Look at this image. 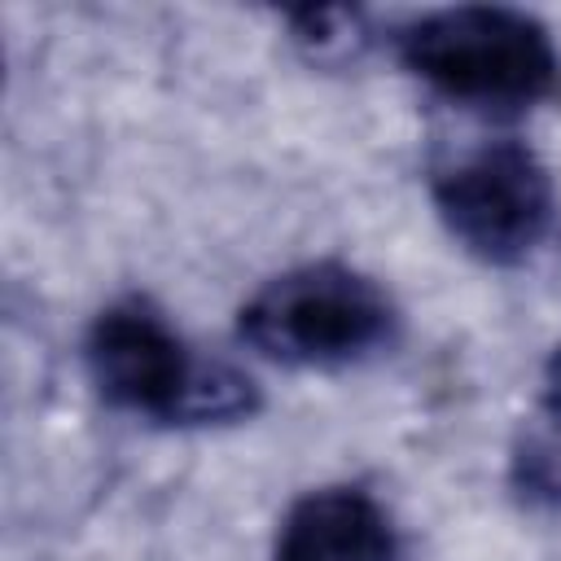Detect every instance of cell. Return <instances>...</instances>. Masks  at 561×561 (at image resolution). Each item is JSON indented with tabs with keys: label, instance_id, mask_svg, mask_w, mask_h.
I'll return each mask as SVG.
<instances>
[{
	"label": "cell",
	"instance_id": "4",
	"mask_svg": "<svg viewBox=\"0 0 561 561\" xmlns=\"http://www.w3.org/2000/svg\"><path fill=\"white\" fill-rule=\"evenodd\" d=\"M430 197L447 232L482 263H522L552 228L557 188L539 153L517 136H495L438 162Z\"/></svg>",
	"mask_w": 561,
	"mask_h": 561
},
{
	"label": "cell",
	"instance_id": "5",
	"mask_svg": "<svg viewBox=\"0 0 561 561\" xmlns=\"http://www.w3.org/2000/svg\"><path fill=\"white\" fill-rule=\"evenodd\" d=\"M272 561H403V548L373 491L320 486L289 504Z\"/></svg>",
	"mask_w": 561,
	"mask_h": 561
},
{
	"label": "cell",
	"instance_id": "6",
	"mask_svg": "<svg viewBox=\"0 0 561 561\" xmlns=\"http://www.w3.org/2000/svg\"><path fill=\"white\" fill-rule=\"evenodd\" d=\"M513 486L535 504L561 508V355L548 399L513 447Z\"/></svg>",
	"mask_w": 561,
	"mask_h": 561
},
{
	"label": "cell",
	"instance_id": "7",
	"mask_svg": "<svg viewBox=\"0 0 561 561\" xmlns=\"http://www.w3.org/2000/svg\"><path fill=\"white\" fill-rule=\"evenodd\" d=\"M294 26H298V39L311 44V53L320 61L333 53H355V44L364 39L359 13H351V9H307L294 18Z\"/></svg>",
	"mask_w": 561,
	"mask_h": 561
},
{
	"label": "cell",
	"instance_id": "1",
	"mask_svg": "<svg viewBox=\"0 0 561 561\" xmlns=\"http://www.w3.org/2000/svg\"><path fill=\"white\" fill-rule=\"evenodd\" d=\"M88 373L105 403L162 425H228L259 408L254 381L197 355L149 298L110 302L88 329Z\"/></svg>",
	"mask_w": 561,
	"mask_h": 561
},
{
	"label": "cell",
	"instance_id": "3",
	"mask_svg": "<svg viewBox=\"0 0 561 561\" xmlns=\"http://www.w3.org/2000/svg\"><path fill=\"white\" fill-rule=\"evenodd\" d=\"M399 311L390 294L346 267L307 263L272 276L237 316L241 342L285 368H351L394 342Z\"/></svg>",
	"mask_w": 561,
	"mask_h": 561
},
{
	"label": "cell",
	"instance_id": "2",
	"mask_svg": "<svg viewBox=\"0 0 561 561\" xmlns=\"http://www.w3.org/2000/svg\"><path fill=\"white\" fill-rule=\"evenodd\" d=\"M408 75L451 105L513 114L561 92V53L548 26L504 4L430 9L394 31Z\"/></svg>",
	"mask_w": 561,
	"mask_h": 561
}]
</instances>
